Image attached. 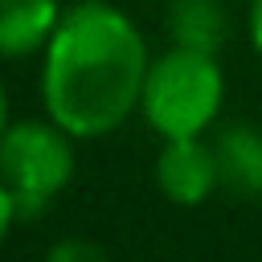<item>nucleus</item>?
<instances>
[{
  "mask_svg": "<svg viewBox=\"0 0 262 262\" xmlns=\"http://www.w3.org/2000/svg\"><path fill=\"white\" fill-rule=\"evenodd\" d=\"M147 66V41L123 8L78 0L61 12V25L41 53L45 115L74 139L111 135L139 111Z\"/></svg>",
  "mask_w": 262,
  "mask_h": 262,
  "instance_id": "f257e3e1",
  "label": "nucleus"
},
{
  "mask_svg": "<svg viewBox=\"0 0 262 262\" xmlns=\"http://www.w3.org/2000/svg\"><path fill=\"white\" fill-rule=\"evenodd\" d=\"M225 102V74L217 53L172 45L160 57H151L139 115L160 139H192L205 135Z\"/></svg>",
  "mask_w": 262,
  "mask_h": 262,
  "instance_id": "f03ea898",
  "label": "nucleus"
},
{
  "mask_svg": "<svg viewBox=\"0 0 262 262\" xmlns=\"http://www.w3.org/2000/svg\"><path fill=\"white\" fill-rule=\"evenodd\" d=\"M74 176V135L53 119H20L0 135V180L16 217H41Z\"/></svg>",
  "mask_w": 262,
  "mask_h": 262,
  "instance_id": "7ed1b4c3",
  "label": "nucleus"
},
{
  "mask_svg": "<svg viewBox=\"0 0 262 262\" xmlns=\"http://www.w3.org/2000/svg\"><path fill=\"white\" fill-rule=\"evenodd\" d=\"M221 184L217 172V151L213 143H205L201 135L192 139H164L160 156H156V188L172 201V205H201L213 196V188Z\"/></svg>",
  "mask_w": 262,
  "mask_h": 262,
  "instance_id": "20e7f679",
  "label": "nucleus"
},
{
  "mask_svg": "<svg viewBox=\"0 0 262 262\" xmlns=\"http://www.w3.org/2000/svg\"><path fill=\"white\" fill-rule=\"evenodd\" d=\"M61 4L57 0H0V57H33L45 53L61 25Z\"/></svg>",
  "mask_w": 262,
  "mask_h": 262,
  "instance_id": "39448f33",
  "label": "nucleus"
},
{
  "mask_svg": "<svg viewBox=\"0 0 262 262\" xmlns=\"http://www.w3.org/2000/svg\"><path fill=\"white\" fill-rule=\"evenodd\" d=\"M221 184L242 196H262V131L246 123H229L213 139Z\"/></svg>",
  "mask_w": 262,
  "mask_h": 262,
  "instance_id": "423d86ee",
  "label": "nucleus"
},
{
  "mask_svg": "<svg viewBox=\"0 0 262 262\" xmlns=\"http://www.w3.org/2000/svg\"><path fill=\"white\" fill-rule=\"evenodd\" d=\"M168 29H172L176 45L205 49V53H217L221 41H225V33H229L221 0H172Z\"/></svg>",
  "mask_w": 262,
  "mask_h": 262,
  "instance_id": "0eeeda50",
  "label": "nucleus"
},
{
  "mask_svg": "<svg viewBox=\"0 0 262 262\" xmlns=\"http://www.w3.org/2000/svg\"><path fill=\"white\" fill-rule=\"evenodd\" d=\"M45 262H106V254L86 237H61V242L49 246Z\"/></svg>",
  "mask_w": 262,
  "mask_h": 262,
  "instance_id": "6e6552de",
  "label": "nucleus"
},
{
  "mask_svg": "<svg viewBox=\"0 0 262 262\" xmlns=\"http://www.w3.org/2000/svg\"><path fill=\"white\" fill-rule=\"evenodd\" d=\"M246 29H250V45L262 57V0H250L246 4Z\"/></svg>",
  "mask_w": 262,
  "mask_h": 262,
  "instance_id": "1a4fd4ad",
  "label": "nucleus"
},
{
  "mask_svg": "<svg viewBox=\"0 0 262 262\" xmlns=\"http://www.w3.org/2000/svg\"><path fill=\"white\" fill-rule=\"evenodd\" d=\"M12 221H20V217H16V205H12V196H8V188L0 180V246H4L8 229H12Z\"/></svg>",
  "mask_w": 262,
  "mask_h": 262,
  "instance_id": "9d476101",
  "label": "nucleus"
},
{
  "mask_svg": "<svg viewBox=\"0 0 262 262\" xmlns=\"http://www.w3.org/2000/svg\"><path fill=\"white\" fill-rule=\"evenodd\" d=\"M4 127H8V94L0 86V135H4Z\"/></svg>",
  "mask_w": 262,
  "mask_h": 262,
  "instance_id": "9b49d317",
  "label": "nucleus"
}]
</instances>
